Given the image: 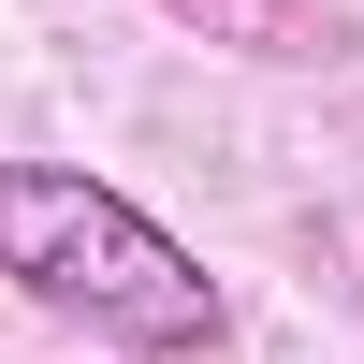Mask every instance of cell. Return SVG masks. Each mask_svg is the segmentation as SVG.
<instances>
[{
    "mask_svg": "<svg viewBox=\"0 0 364 364\" xmlns=\"http://www.w3.org/2000/svg\"><path fill=\"white\" fill-rule=\"evenodd\" d=\"M0 277L44 321H87V336L132 350V364H190L233 321L219 277H204V248H175L132 190H102L73 161H0Z\"/></svg>",
    "mask_w": 364,
    "mask_h": 364,
    "instance_id": "cell-1",
    "label": "cell"
},
{
    "mask_svg": "<svg viewBox=\"0 0 364 364\" xmlns=\"http://www.w3.org/2000/svg\"><path fill=\"white\" fill-rule=\"evenodd\" d=\"M190 15L204 44H248V58H336V0H161Z\"/></svg>",
    "mask_w": 364,
    "mask_h": 364,
    "instance_id": "cell-2",
    "label": "cell"
}]
</instances>
